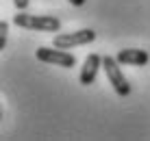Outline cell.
<instances>
[{
    "label": "cell",
    "instance_id": "8",
    "mask_svg": "<svg viewBox=\"0 0 150 141\" xmlns=\"http://www.w3.org/2000/svg\"><path fill=\"white\" fill-rule=\"evenodd\" d=\"M28 2H30V0H13V4L18 7V11H24V9L28 7Z\"/></svg>",
    "mask_w": 150,
    "mask_h": 141
},
{
    "label": "cell",
    "instance_id": "2",
    "mask_svg": "<svg viewBox=\"0 0 150 141\" xmlns=\"http://www.w3.org/2000/svg\"><path fill=\"white\" fill-rule=\"evenodd\" d=\"M120 61L115 59V56H105L102 59V70L107 72V78H109V82L113 85V89H115L117 96H128L131 93V85H128V80L124 78V72L120 70Z\"/></svg>",
    "mask_w": 150,
    "mask_h": 141
},
{
    "label": "cell",
    "instance_id": "3",
    "mask_svg": "<svg viewBox=\"0 0 150 141\" xmlns=\"http://www.w3.org/2000/svg\"><path fill=\"white\" fill-rule=\"evenodd\" d=\"M35 56H37V61H41V63H52V65H59V67H74L76 65V56L70 54L63 48H57V46L54 48L41 46V48H37Z\"/></svg>",
    "mask_w": 150,
    "mask_h": 141
},
{
    "label": "cell",
    "instance_id": "4",
    "mask_svg": "<svg viewBox=\"0 0 150 141\" xmlns=\"http://www.w3.org/2000/svg\"><path fill=\"white\" fill-rule=\"evenodd\" d=\"M96 39V33L91 28H81V30H74V33H61V35H54V41L52 46L57 48H74V46H85V44H91Z\"/></svg>",
    "mask_w": 150,
    "mask_h": 141
},
{
    "label": "cell",
    "instance_id": "1",
    "mask_svg": "<svg viewBox=\"0 0 150 141\" xmlns=\"http://www.w3.org/2000/svg\"><path fill=\"white\" fill-rule=\"evenodd\" d=\"M13 24L20 28L41 30V33H57L61 28L59 18H54V15H33L24 11H18V15H13Z\"/></svg>",
    "mask_w": 150,
    "mask_h": 141
},
{
    "label": "cell",
    "instance_id": "6",
    "mask_svg": "<svg viewBox=\"0 0 150 141\" xmlns=\"http://www.w3.org/2000/svg\"><path fill=\"white\" fill-rule=\"evenodd\" d=\"M115 59L120 61L122 65H146L148 63V52L146 50H139V48H126L120 50L115 54Z\"/></svg>",
    "mask_w": 150,
    "mask_h": 141
},
{
    "label": "cell",
    "instance_id": "7",
    "mask_svg": "<svg viewBox=\"0 0 150 141\" xmlns=\"http://www.w3.org/2000/svg\"><path fill=\"white\" fill-rule=\"evenodd\" d=\"M7 33H9V24L7 22H0V50L7 46Z\"/></svg>",
    "mask_w": 150,
    "mask_h": 141
},
{
    "label": "cell",
    "instance_id": "5",
    "mask_svg": "<svg viewBox=\"0 0 150 141\" xmlns=\"http://www.w3.org/2000/svg\"><path fill=\"white\" fill-rule=\"evenodd\" d=\"M100 67H102V56L100 54H89L87 56L83 67H81V76H79L81 85H91V82L96 80Z\"/></svg>",
    "mask_w": 150,
    "mask_h": 141
},
{
    "label": "cell",
    "instance_id": "9",
    "mask_svg": "<svg viewBox=\"0 0 150 141\" xmlns=\"http://www.w3.org/2000/svg\"><path fill=\"white\" fill-rule=\"evenodd\" d=\"M68 2H72L74 7H83V4H85V0H68Z\"/></svg>",
    "mask_w": 150,
    "mask_h": 141
}]
</instances>
